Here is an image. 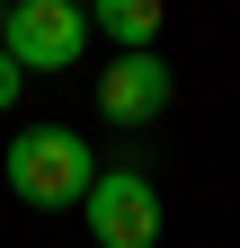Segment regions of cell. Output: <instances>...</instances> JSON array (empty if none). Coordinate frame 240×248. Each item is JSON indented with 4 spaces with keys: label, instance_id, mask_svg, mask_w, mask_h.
Returning <instances> with one entry per match:
<instances>
[{
    "label": "cell",
    "instance_id": "cell-3",
    "mask_svg": "<svg viewBox=\"0 0 240 248\" xmlns=\"http://www.w3.org/2000/svg\"><path fill=\"white\" fill-rule=\"evenodd\" d=\"M80 213H89V239L98 248H152L160 239V186L142 169H98Z\"/></svg>",
    "mask_w": 240,
    "mask_h": 248
},
{
    "label": "cell",
    "instance_id": "cell-6",
    "mask_svg": "<svg viewBox=\"0 0 240 248\" xmlns=\"http://www.w3.org/2000/svg\"><path fill=\"white\" fill-rule=\"evenodd\" d=\"M18 80H27V71H18V62H9V53H0V115H9V107H18Z\"/></svg>",
    "mask_w": 240,
    "mask_h": 248
},
{
    "label": "cell",
    "instance_id": "cell-1",
    "mask_svg": "<svg viewBox=\"0 0 240 248\" xmlns=\"http://www.w3.org/2000/svg\"><path fill=\"white\" fill-rule=\"evenodd\" d=\"M0 177L18 186L27 204H45V213H63V204H80L89 195V142L71 133V124H27V133L0 151Z\"/></svg>",
    "mask_w": 240,
    "mask_h": 248
},
{
    "label": "cell",
    "instance_id": "cell-5",
    "mask_svg": "<svg viewBox=\"0 0 240 248\" xmlns=\"http://www.w3.org/2000/svg\"><path fill=\"white\" fill-rule=\"evenodd\" d=\"M160 9H169V0H89V27H107L125 53H142L160 36Z\"/></svg>",
    "mask_w": 240,
    "mask_h": 248
},
{
    "label": "cell",
    "instance_id": "cell-7",
    "mask_svg": "<svg viewBox=\"0 0 240 248\" xmlns=\"http://www.w3.org/2000/svg\"><path fill=\"white\" fill-rule=\"evenodd\" d=\"M0 9H18V0H0Z\"/></svg>",
    "mask_w": 240,
    "mask_h": 248
},
{
    "label": "cell",
    "instance_id": "cell-4",
    "mask_svg": "<svg viewBox=\"0 0 240 248\" xmlns=\"http://www.w3.org/2000/svg\"><path fill=\"white\" fill-rule=\"evenodd\" d=\"M169 62L142 45V53H116L107 71H98V115L116 124V133H142V124H160V107H169Z\"/></svg>",
    "mask_w": 240,
    "mask_h": 248
},
{
    "label": "cell",
    "instance_id": "cell-2",
    "mask_svg": "<svg viewBox=\"0 0 240 248\" xmlns=\"http://www.w3.org/2000/svg\"><path fill=\"white\" fill-rule=\"evenodd\" d=\"M0 53H9L27 80L36 71H71L89 53V0H18L9 27H0Z\"/></svg>",
    "mask_w": 240,
    "mask_h": 248
},
{
    "label": "cell",
    "instance_id": "cell-8",
    "mask_svg": "<svg viewBox=\"0 0 240 248\" xmlns=\"http://www.w3.org/2000/svg\"><path fill=\"white\" fill-rule=\"evenodd\" d=\"M0 27H9V9H0Z\"/></svg>",
    "mask_w": 240,
    "mask_h": 248
}]
</instances>
